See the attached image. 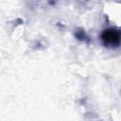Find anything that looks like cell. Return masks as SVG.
I'll return each mask as SVG.
<instances>
[{"label": "cell", "mask_w": 121, "mask_h": 121, "mask_svg": "<svg viewBox=\"0 0 121 121\" xmlns=\"http://www.w3.org/2000/svg\"><path fill=\"white\" fill-rule=\"evenodd\" d=\"M102 43L109 48H117L120 45L121 35L118 28L108 27L104 29L100 35Z\"/></svg>", "instance_id": "1"}, {"label": "cell", "mask_w": 121, "mask_h": 121, "mask_svg": "<svg viewBox=\"0 0 121 121\" xmlns=\"http://www.w3.org/2000/svg\"><path fill=\"white\" fill-rule=\"evenodd\" d=\"M75 35H76V37H77L78 40H81V41H87V40H89V37L87 36V34H86L83 30H78V31H77V33H76Z\"/></svg>", "instance_id": "2"}]
</instances>
